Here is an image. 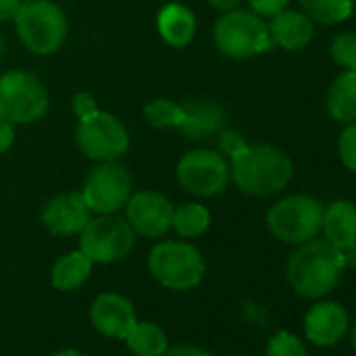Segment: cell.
I'll return each mask as SVG.
<instances>
[{
	"mask_svg": "<svg viewBox=\"0 0 356 356\" xmlns=\"http://www.w3.org/2000/svg\"><path fill=\"white\" fill-rule=\"evenodd\" d=\"M72 107H74V113L78 115V120H84V118H90L92 113L99 111L97 107V101L88 95V92H78L72 101Z\"/></svg>",
	"mask_w": 356,
	"mask_h": 356,
	"instance_id": "cell-30",
	"label": "cell"
},
{
	"mask_svg": "<svg viewBox=\"0 0 356 356\" xmlns=\"http://www.w3.org/2000/svg\"><path fill=\"white\" fill-rule=\"evenodd\" d=\"M337 151L346 170L356 174V122L346 124V128L341 130L337 140Z\"/></svg>",
	"mask_w": 356,
	"mask_h": 356,
	"instance_id": "cell-28",
	"label": "cell"
},
{
	"mask_svg": "<svg viewBox=\"0 0 356 356\" xmlns=\"http://www.w3.org/2000/svg\"><path fill=\"white\" fill-rule=\"evenodd\" d=\"M145 120L153 128H178L183 122V107L168 99H153L145 105Z\"/></svg>",
	"mask_w": 356,
	"mask_h": 356,
	"instance_id": "cell-25",
	"label": "cell"
},
{
	"mask_svg": "<svg viewBox=\"0 0 356 356\" xmlns=\"http://www.w3.org/2000/svg\"><path fill=\"white\" fill-rule=\"evenodd\" d=\"M352 7H354V9H356V0H352Z\"/></svg>",
	"mask_w": 356,
	"mask_h": 356,
	"instance_id": "cell-40",
	"label": "cell"
},
{
	"mask_svg": "<svg viewBox=\"0 0 356 356\" xmlns=\"http://www.w3.org/2000/svg\"><path fill=\"white\" fill-rule=\"evenodd\" d=\"M346 268V254L327 241H306L287 260V281L306 300L329 296Z\"/></svg>",
	"mask_w": 356,
	"mask_h": 356,
	"instance_id": "cell-1",
	"label": "cell"
},
{
	"mask_svg": "<svg viewBox=\"0 0 356 356\" xmlns=\"http://www.w3.org/2000/svg\"><path fill=\"white\" fill-rule=\"evenodd\" d=\"M210 222H212L210 212L202 204H183L174 208L172 229L181 237H187V239L202 237L210 229Z\"/></svg>",
	"mask_w": 356,
	"mask_h": 356,
	"instance_id": "cell-23",
	"label": "cell"
},
{
	"mask_svg": "<svg viewBox=\"0 0 356 356\" xmlns=\"http://www.w3.org/2000/svg\"><path fill=\"white\" fill-rule=\"evenodd\" d=\"M176 178L185 191L200 197H212L229 185L231 163L218 151L195 149L178 161Z\"/></svg>",
	"mask_w": 356,
	"mask_h": 356,
	"instance_id": "cell-9",
	"label": "cell"
},
{
	"mask_svg": "<svg viewBox=\"0 0 356 356\" xmlns=\"http://www.w3.org/2000/svg\"><path fill=\"white\" fill-rule=\"evenodd\" d=\"M15 140V124L0 118V155L7 153Z\"/></svg>",
	"mask_w": 356,
	"mask_h": 356,
	"instance_id": "cell-32",
	"label": "cell"
},
{
	"mask_svg": "<svg viewBox=\"0 0 356 356\" xmlns=\"http://www.w3.org/2000/svg\"><path fill=\"white\" fill-rule=\"evenodd\" d=\"M86 208L95 214H115L126 208L132 195V181L124 165L101 161L90 170L84 189L80 191Z\"/></svg>",
	"mask_w": 356,
	"mask_h": 356,
	"instance_id": "cell-10",
	"label": "cell"
},
{
	"mask_svg": "<svg viewBox=\"0 0 356 356\" xmlns=\"http://www.w3.org/2000/svg\"><path fill=\"white\" fill-rule=\"evenodd\" d=\"M161 356H210L206 350H202V348H197V346H185V343H181V346H168V350L161 354Z\"/></svg>",
	"mask_w": 356,
	"mask_h": 356,
	"instance_id": "cell-34",
	"label": "cell"
},
{
	"mask_svg": "<svg viewBox=\"0 0 356 356\" xmlns=\"http://www.w3.org/2000/svg\"><path fill=\"white\" fill-rule=\"evenodd\" d=\"M147 266L153 279L172 291L193 289L204 281L206 275L204 256L197 248L185 241H161L153 245Z\"/></svg>",
	"mask_w": 356,
	"mask_h": 356,
	"instance_id": "cell-3",
	"label": "cell"
},
{
	"mask_svg": "<svg viewBox=\"0 0 356 356\" xmlns=\"http://www.w3.org/2000/svg\"><path fill=\"white\" fill-rule=\"evenodd\" d=\"M252 11L260 17H275L287 9L289 0H248Z\"/></svg>",
	"mask_w": 356,
	"mask_h": 356,
	"instance_id": "cell-29",
	"label": "cell"
},
{
	"mask_svg": "<svg viewBox=\"0 0 356 356\" xmlns=\"http://www.w3.org/2000/svg\"><path fill=\"white\" fill-rule=\"evenodd\" d=\"M208 3L214 7V9H220V11H231V9H235L241 0H208Z\"/></svg>",
	"mask_w": 356,
	"mask_h": 356,
	"instance_id": "cell-35",
	"label": "cell"
},
{
	"mask_svg": "<svg viewBox=\"0 0 356 356\" xmlns=\"http://www.w3.org/2000/svg\"><path fill=\"white\" fill-rule=\"evenodd\" d=\"M124 341L134 356H161L168 350L165 331L149 321H136Z\"/></svg>",
	"mask_w": 356,
	"mask_h": 356,
	"instance_id": "cell-22",
	"label": "cell"
},
{
	"mask_svg": "<svg viewBox=\"0 0 356 356\" xmlns=\"http://www.w3.org/2000/svg\"><path fill=\"white\" fill-rule=\"evenodd\" d=\"M76 140L82 153L97 161H115L128 151L130 145L124 124L115 115L101 109L90 118L80 120Z\"/></svg>",
	"mask_w": 356,
	"mask_h": 356,
	"instance_id": "cell-11",
	"label": "cell"
},
{
	"mask_svg": "<svg viewBox=\"0 0 356 356\" xmlns=\"http://www.w3.org/2000/svg\"><path fill=\"white\" fill-rule=\"evenodd\" d=\"M323 204L310 195H289L277 202L266 214V227L279 241L302 245L321 233Z\"/></svg>",
	"mask_w": 356,
	"mask_h": 356,
	"instance_id": "cell-6",
	"label": "cell"
},
{
	"mask_svg": "<svg viewBox=\"0 0 356 356\" xmlns=\"http://www.w3.org/2000/svg\"><path fill=\"white\" fill-rule=\"evenodd\" d=\"M231 176L243 193L266 197L289 185L293 163L285 151L273 145H243L231 155Z\"/></svg>",
	"mask_w": 356,
	"mask_h": 356,
	"instance_id": "cell-2",
	"label": "cell"
},
{
	"mask_svg": "<svg viewBox=\"0 0 356 356\" xmlns=\"http://www.w3.org/2000/svg\"><path fill=\"white\" fill-rule=\"evenodd\" d=\"M227 356H243V354H227Z\"/></svg>",
	"mask_w": 356,
	"mask_h": 356,
	"instance_id": "cell-39",
	"label": "cell"
},
{
	"mask_svg": "<svg viewBox=\"0 0 356 356\" xmlns=\"http://www.w3.org/2000/svg\"><path fill=\"white\" fill-rule=\"evenodd\" d=\"M268 34H270L273 44L285 51H300L308 47L310 40L314 38V26L306 13L285 9L273 17L268 26Z\"/></svg>",
	"mask_w": 356,
	"mask_h": 356,
	"instance_id": "cell-18",
	"label": "cell"
},
{
	"mask_svg": "<svg viewBox=\"0 0 356 356\" xmlns=\"http://www.w3.org/2000/svg\"><path fill=\"white\" fill-rule=\"evenodd\" d=\"M40 220L51 235L57 237L80 235V231L90 220V210L86 208L80 193H63L53 197L44 206Z\"/></svg>",
	"mask_w": 356,
	"mask_h": 356,
	"instance_id": "cell-15",
	"label": "cell"
},
{
	"mask_svg": "<svg viewBox=\"0 0 356 356\" xmlns=\"http://www.w3.org/2000/svg\"><path fill=\"white\" fill-rule=\"evenodd\" d=\"M304 13L323 26H335L350 17L352 0H300Z\"/></svg>",
	"mask_w": 356,
	"mask_h": 356,
	"instance_id": "cell-24",
	"label": "cell"
},
{
	"mask_svg": "<svg viewBox=\"0 0 356 356\" xmlns=\"http://www.w3.org/2000/svg\"><path fill=\"white\" fill-rule=\"evenodd\" d=\"M157 30L165 44L181 49L193 40L197 22H195V15L191 13V9H187L185 5H178V3H170L157 15Z\"/></svg>",
	"mask_w": 356,
	"mask_h": 356,
	"instance_id": "cell-19",
	"label": "cell"
},
{
	"mask_svg": "<svg viewBox=\"0 0 356 356\" xmlns=\"http://www.w3.org/2000/svg\"><path fill=\"white\" fill-rule=\"evenodd\" d=\"M174 206L155 191H138L126 204V220L143 237H161L172 229Z\"/></svg>",
	"mask_w": 356,
	"mask_h": 356,
	"instance_id": "cell-12",
	"label": "cell"
},
{
	"mask_svg": "<svg viewBox=\"0 0 356 356\" xmlns=\"http://www.w3.org/2000/svg\"><path fill=\"white\" fill-rule=\"evenodd\" d=\"M47 111L49 92L34 74L11 70L0 76V118L11 124H32Z\"/></svg>",
	"mask_w": 356,
	"mask_h": 356,
	"instance_id": "cell-7",
	"label": "cell"
},
{
	"mask_svg": "<svg viewBox=\"0 0 356 356\" xmlns=\"http://www.w3.org/2000/svg\"><path fill=\"white\" fill-rule=\"evenodd\" d=\"M350 331V316L337 302H318L304 316L306 339L318 348L337 346Z\"/></svg>",
	"mask_w": 356,
	"mask_h": 356,
	"instance_id": "cell-13",
	"label": "cell"
},
{
	"mask_svg": "<svg viewBox=\"0 0 356 356\" xmlns=\"http://www.w3.org/2000/svg\"><path fill=\"white\" fill-rule=\"evenodd\" d=\"M327 111L339 124L356 122V72H341L327 90Z\"/></svg>",
	"mask_w": 356,
	"mask_h": 356,
	"instance_id": "cell-20",
	"label": "cell"
},
{
	"mask_svg": "<svg viewBox=\"0 0 356 356\" xmlns=\"http://www.w3.org/2000/svg\"><path fill=\"white\" fill-rule=\"evenodd\" d=\"M350 341H352V348H354V352H356V325H354L352 331H350Z\"/></svg>",
	"mask_w": 356,
	"mask_h": 356,
	"instance_id": "cell-37",
	"label": "cell"
},
{
	"mask_svg": "<svg viewBox=\"0 0 356 356\" xmlns=\"http://www.w3.org/2000/svg\"><path fill=\"white\" fill-rule=\"evenodd\" d=\"M90 323L101 335L111 339H124L136 323V312L126 296L105 291L97 296L90 306Z\"/></svg>",
	"mask_w": 356,
	"mask_h": 356,
	"instance_id": "cell-14",
	"label": "cell"
},
{
	"mask_svg": "<svg viewBox=\"0 0 356 356\" xmlns=\"http://www.w3.org/2000/svg\"><path fill=\"white\" fill-rule=\"evenodd\" d=\"M331 57L339 67L356 72V34H337L331 42Z\"/></svg>",
	"mask_w": 356,
	"mask_h": 356,
	"instance_id": "cell-27",
	"label": "cell"
},
{
	"mask_svg": "<svg viewBox=\"0 0 356 356\" xmlns=\"http://www.w3.org/2000/svg\"><path fill=\"white\" fill-rule=\"evenodd\" d=\"M3 53H5V42H3V36H0V61H3Z\"/></svg>",
	"mask_w": 356,
	"mask_h": 356,
	"instance_id": "cell-38",
	"label": "cell"
},
{
	"mask_svg": "<svg viewBox=\"0 0 356 356\" xmlns=\"http://www.w3.org/2000/svg\"><path fill=\"white\" fill-rule=\"evenodd\" d=\"M266 356H308V350L296 333L277 331L266 343Z\"/></svg>",
	"mask_w": 356,
	"mask_h": 356,
	"instance_id": "cell-26",
	"label": "cell"
},
{
	"mask_svg": "<svg viewBox=\"0 0 356 356\" xmlns=\"http://www.w3.org/2000/svg\"><path fill=\"white\" fill-rule=\"evenodd\" d=\"M92 264L95 262L80 250L61 256L53 264V270H51L53 287H57L59 291H74V289L82 287L92 273Z\"/></svg>",
	"mask_w": 356,
	"mask_h": 356,
	"instance_id": "cell-21",
	"label": "cell"
},
{
	"mask_svg": "<svg viewBox=\"0 0 356 356\" xmlns=\"http://www.w3.org/2000/svg\"><path fill=\"white\" fill-rule=\"evenodd\" d=\"M220 136H218V143H220V151L225 153V155H233V153H237L243 145H248L245 140H243V136L239 134V132H235V130H220L218 132Z\"/></svg>",
	"mask_w": 356,
	"mask_h": 356,
	"instance_id": "cell-31",
	"label": "cell"
},
{
	"mask_svg": "<svg viewBox=\"0 0 356 356\" xmlns=\"http://www.w3.org/2000/svg\"><path fill=\"white\" fill-rule=\"evenodd\" d=\"M216 49L231 59H250L273 49L268 26L254 11L231 9L214 26Z\"/></svg>",
	"mask_w": 356,
	"mask_h": 356,
	"instance_id": "cell-5",
	"label": "cell"
},
{
	"mask_svg": "<svg viewBox=\"0 0 356 356\" xmlns=\"http://www.w3.org/2000/svg\"><path fill=\"white\" fill-rule=\"evenodd\" d=\"M321 231L325 241L341 252L356 248V204L337 200L325 208Z\"/></svg>",
	"mask_w": 356,
	"mask_h": 356,
	"instance_id": "cell-17",
	"label": "cell"
},
{
	"mask_svg": "<svg viewBox=\"0 0 356 356\" xmlns=\"http://www.w3.org/2000/svg\"><path fill=\"white\" fill-rule=\"evenodd\" d=\"M134 235L128 220L115 214H99L80 231V252L92 262L111 264L132 252Z\"/></svg>",
	"mask_w": 356,
	"mask_h": 356,
	"instance_id": "cell-8",
	"label": "cell"
},
{
	"mask_svg": "<svg viewBox=\"0 0 356 356\" xmlns=\"http://www.w3.org/2000/svg\"><path fill=\"white\" fill-rule=\"evenodd\" d=\"M181 107H183V122L176 130L183 136H189L193 140H204L222 130L225 109L214 99L195 97L185 101Z\"/></svg>",
	"mask_w": 356,
	"mask_h": 356,
	"instance_id": "cell-16",
	"label": "cell"
},
{
	"mask_svg": "<svg viewBox=\"0 0 356 356\" xmlns=\"http://www.w3.org/2000/svg\"><path fill=\"white\" fill-rule=\"evenodd\" d=\"M24 0H0V24L15 22Z\"/></svg>",
	"mask_w": 356,
	"mask_h": 356,
	"instance_id": "cell-33",
	"label": "cell"
},
{
	"mask_svg": "<svg viewBox=\"0 0 356 356\" xmlns=\"http://www.w3.org/2000/svg\"><path fill=\"white\" fill-rule=\"evenodd\" d=\"M15 26L22 42L40 57L57 53L67 36L65 13L51 0H24Z\"/></svg>",
	"mask_w": 356,
	"mask_h": 356,
	"instance_id": "cell-4",
	"label": "cell"
},
{
	"mask_svg": "<svg viewBox=\"0 0 356 356\" xmlns=\"http://www.w3.org/2000/svg\"><path fill=\"white\" fill-rule=\"evenodd\" d=\"M53 356H88V354H84V352H80V350H74V348H65V350L55 352Z\"/></svg>",
	"mask_w": 356,
	"mask_h": 356,
	"instance_id": "cell-36",
	"label": "cell"
}]
</instances>
